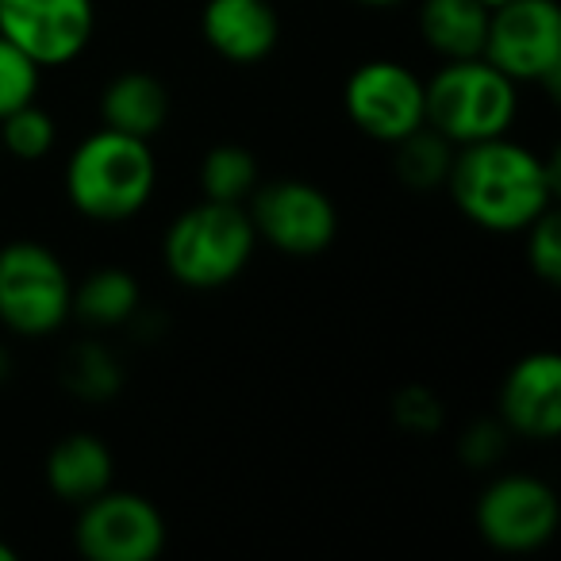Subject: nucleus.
<instances>
[{
	"label": "nucleus",
	"mask_w": 561,
	"mask_h": 561,
	"mask_svg": "<svg viewBox=\"0 0 561 561\" xmlns=\"http://www.w3.org/2000/svg\"><path fill=\"white\" fill-rule=\"evenodd\" d=\"M47 489L55 500L70 507H81L85 500L101 496L116 481V458H112L108 443L93 431H70L62 435L47 454Z\"/></svg>",
	"instance_id": "4468645a"
},
{
	"label": "nucleus",
	"mask_w": 561,
	"mask_h": 561,
	"mask_svg": "<svg viewBox=\"0 0 561 561\" xmlns=\"http://www.w3.org/2000/svg\"><path fill=\"white\" fill-rule=\"evenodd\" d=\"M139 308H142V289H139V277H135L131 270L101 265V270L73 280L70 316L78 323H85L89 331L127 328V323L139 316Z\"/></svg>",
	"instance_id": "dca6fc26"
},
{
	"label": "nucleus",
	"mask_w": 561,
	"mask_h": 561,
	"mask_svg": "<svg viewBox=\"0 0 561 561\" xmlns=\"http://www.w3.org/2000/svg\"><path fill=\"white\" fill-rule=\"evenodd\" d=\"M257 242L285 257H320L339 234V208L320 185L300 178L257 181L247 201Z\"/></svg>",
	"instance_id": "423d86ee"
},
{
	"label": "nucleus",
	"mask_w": 561,
	"mask_h": 561,
	"mask_svg": "<svg viewBox=\"0 0 561 561\" xmlns=\"http://www.w3.org/2000/svg\"><path fill=\"white\" fill-rule=\"evenodd\" d=\"M165 535L154 500L124 489L85 500L73 523V546L85 561H154L165 550Z\"/></svg>",
	"instance_id": "1a4fd4ad"
},
{
	"label": "nucleus",
	"mask_w": 561,
	"mask_h": 561,
	"mask_svg": "<svg viewBox=\"0 0 561 561\" xmlns=\"http://www.w3.org/2000/svg\"><path fill=\"white\" fill-rule=\"evenodd\" d=\"M93 32V0H0V35L16 43L39 70L78 62Z\"/></svg>",
	"instance_id": "9b49d317"
},
{
	"label": "nucleus",
	"mask_w": 561,
	"mask_h": 561,
	"mask_svg": "<svg viewBox=\"0 0 561 561\" xmlns=\"http://www.w3.org/2000/svg\"><path fill=\"white\" fill-rule=\"evenodd\" d=\"M496 420L515 438L553 443L561 435V358L553 351L523 354L500 381Z\"/></svg>",
	"instance_id": "f8f14e48"
},
{
	"label": "nucleus",
	"mask_w": 561,
	"mask_h": 561,
	"mask_svg": "<svg viewBox=\"0 0 561 561\" xmlns=\"http://www.w3.org/2000/svg\"><path fill=\"white\" fill-rule=\"evenodd\" d=\"M354 4H362V9H400L408 0H354Z\"/></svg>",
	"instance_id": "a878e982"
},
{
	"label": "nucleus",
	"mask_w": 561,
	"mask_h": 561,
	"mask_svg": "<svg viewBox=\"0 0 561 561\" xmlns=\"http://www.w3.org/2000/svg\"><path fill=\"white\" fill-rule=\"evenodd\" d=\"M73 277L66 262L35 239L0 247V328L20 339H47L66 328Z\"/></svg>",
	"instance_id": "39448f33"
},
{
	"label": "nucleus",
	"mask_w": 561,
	"mask_h": 561,
	"mask_svg": "<svg viewBox=\"0 0 561 561\" xmlns=\"http://www.w3.org/2000/svg\"><path fill=\"white\" fill-rule=\"evenodd\" d=\"M43 70L16 47L0 35V119L9 112L24 108V104L39 101Z\"/></svg>",
	"instance_id": "4be33fe9"
},
{
	"label": "nucleus",
	"mask_w": 561,
	"mask_h": 561,
	"mask_svg": "<svg viewBox=\"0 0 561 561\" xmlns=\"http://www.w3.org/2000/svg\"><path fill=\"white\" fill-rule=\"evenodd\" d=\"M62 185L73 211L93 224L135 219L150 204L158 185L154 147L147 139L101 127L73 147Z\"/></svg>",
	"instance_id": "f03ea898"
},
{
	"label": "nucleus",
	"mask_w": 561,
	"mask_h": 561,
	"mask_svg": "<svg viewBox=\"0 0 561 561\" xmlns=\"http://www.w3.org/2000/svg\"><path fill=\"white\" fill-rule=\"evenodd\" d=\"M481 4H484V9L492 12V9H500V4H507V0H481Z\"/></svg>",
	"instance_id": "c85d7f7f"
},
{
	"label": "nucleus",
	"mask_w": 561,
	"mask_h": 561,
	"mask_svg": "<svg viewBox=\"0 0 561 561\" xmlns=\"http://www.w3.org/2000/svg\"><path fill=\"white\" fill-rule=\"evenodd\" d=\"M481 55L515 85L553 89L561 78L558 0H507L492 9Z\"/></svg>",
	"instance_id": "0eeeda50"
},
{
	"label": "nucleus",
	"mask_w": 561,
	"mask_h": 561,
	"mask_svg": "<svg viewBox=\"0 0 561 561\" xmlns=\"http://www.w3.org/2000/svg\"><path fill=\"white\" fill-rule=\"evenodd\" d=\"M9 377H12V354L0 346V385L9 381Z\"/></svg>",
	"instance_id": "bb28decb"
},
{
	"label": "nucleus",
	"mask_w": 561,
	"mask_h": 561,
	"mask_svg": "<svg viewBox=\"0 0 561 561\" xmlns=\"http://www.w3.org/2000/svg\"><path fill=\"white\" fill-rule=\"evenodd\" d=\"M170 89L162 78L147 70H124L101 89L96 96V112H101V127L112 131L135 135V139L154 142L162 127L170 124Z\"/></svg>",
	"instance_id": "2eb2a0df"
},
{
	"label": "nucleus",
	"mask_w": 561,
	"mask_h": 561,
	"mask_svg": "<svg viewBox=\"0 0 561 561\" xmlns=\"http://www.w3.org/2000/svg\"><path fill=\"white\" fill-rule=\"evenodd\" d=\"M257 247L247 204L201 201L178 211L162 234V262L178 285L216 293L242 277Z\"/></svg>",
	"instance_id": "7ed1b4c3"
},
{
	"label": "nucleus",
	"mask_w": 561,
	"mask_h": 561,
	"mask_svg": "<svg viewBox=\"0 0 561 561\" xmlns=\"http://www.w3.org/2000/svg\"><path fill=\"white\" fill-rule=\"evenodd\" d=\"M343 112L366 139L392 147L427 124L423 78L397 58H369L346 78Z\"/></svg>",
	"instance_id": "6e6552de"
},
{
	"label": "nucleus",
	"mask_w": 561,
	"mask_h": 561,
	"mask_svg": "<svg viewBox=\"0 0 561 561\" xmlns=\"http://www.w3.org/2000/svg\"><path fill=\"white\" fill-rule=\"evenodd\" d=\"M507 438H512V431L500 420H477L461 431L458 458L466 461L469 469H492L507 454Z\"/></svg>",
	"instance_id": "393cba45"
},
{
	"label": "nucleus",
	"mask_w": 561,
	"mask_h": 561,
	"mask_svg": "<svg viewBox=\"0 0 561 561\" xmlns=\"http://www.w3.org/2000/svg\"><path fill=\"white\" fill-rule=\"evenodd\" d=\"M62 385L78 400L108 404V400H116L119 389H124V366H119V358L104 343L85 339V343H78L70 354H66Z\"/></svg>",
	"instance_id": "6ab92c4d"
},
{
	"label": "nucleus",
	"mask_w": 561,
	"mask_h": 561,
	"mask_svg": "<svg viewBox=\"0 0 561 561\" xmlns=\"http://www.w3.org/2000/svg\"><path fill=\"white\" fill-rule=\"evenodd\" d=\"M427 127L454 147L507 135L519 116V85L500 73L484 55L450 58L423 81Z\"/></svg>",
	"instance_id": "20e7f679"
},
{
	"label": "nucleus",
	"mask_w": 561,
	"mask_h": 561,
	"mask_svg": "<svg viewBox=\"0 0 561 561\" xmlns=\"http://www.w3.org/2000/svg\"><path fill=\"white\" fill-rule=\"evenodd\" d=\"M262 181L254 150L239 147V142H219L204 154L201 162V193L204 201L219 204H247L250 193Z\"/></svg>",
	"instance_id": "aec40b11"
},
{
	"label": "nucleus",
	"mask_w": 561,
	"mask_h": 561,
	"mask_svg": "<svg viewBox=\"0 0 561 561\" xmlns=\"http://www.w3.org/2000/svg\"><path fill=\"white\" fill-rule=\"evenodd\" d=\"M454 142L443 139L435 127L423 124L420 131H412L408 139L392 142V173L400 185H408L412 193H435L446 185V173L454 162Z\"/></svg>",
	"instance_id": "a211bd4d"
},
{
	"label": "nucleus",
	"mask_w": 561,
	"mask_h": 561,
	"mask_svg": "<svg viewBox=\"0 0 561 561\" xmlns=\"http://www.w3.org/2000/svg\"><path fill=\"white\" fill-rule=\"evenodd\" d=\"M392 420L400 431H412V435H435L443 427V397L427 385H404L392 397Z\"/></svg>",
	"instance_id": "b1692460"
},
{
	"label": "nucleus",
	"mask_w": 561,
	"mask_h": 561,
	"mask_svg": "<svg viewBox=\"0 0 561 561\" xmlns=\"http://www.w3.org/2000/svg\"><path fill=\"white\" fill-rule=\"evenodd\" d=\"M489 9L481 0H423L420 4V39L427 43L438 62L450 58H477L484 50Z\"/></svg>",
	"instance_id": "f3484780"
},
{
	"label": "nucleus",
	"mask_w": 561,
	"mask_h": 561,
	"mask_svg": "<svg viewBox=\"0 0 561 561\" xmlns=\"http://www.w3.org/2000/svg\"><path fill=\"white\" fill-rule=\"evenodd\" d=\"M0 561H16V550H12V546L4 542V538H0Z\"/></svg>",
	"instance_id": "cd10ccee"
},
{
	"label": "nucleus",
	"mask_w": 561,
	"mask_h": 561,
	"mask_svg": "<svg viewBox=\"0 0 561 561\" xmlns=\"http://www.w3.org/2000/svg\"><path fill=\"white\" fill-rule=\"evenodd\" d=\"M201 35L224 62L254 66L277 50L280 16L273 0H204Z\"/></svg>",
	"instance_id": "ddd939ff"
},
{
	"label": "nucleus",
	"mask_w": 561,
	"mask_h": 561,
	"mask_svg": "<svg viewBox=\"0 0 561 561\" xmlns=\"http://www.w3.org/2000/svg\"><path fill=\"white\" fill-rule=\"evenodd\" d=\"M523 234V250H527V265L542 285H558L561 280V216L553 208H546L535 224Z\"/></svg>",
	"instance_id": "5701e85b"
},
{
	"label": "nucleus",
	"mask_w": 561,
	"mask_h": 561,
	"mask_svg": "<svg viewBox=\"0 0 561 561\" xmlns=\"http://www.w3.org/2000/svg\"><path fill=\"white\" fill-rule=\"evenodd\" d=\"M477 535L500 553H535L558 535V492L530 473H500L477 496Z\"/></svg>",
	"instance_id": "9d476101"
},
{
	"label": "nucleus",
	"mask_w": 561,
	"mask_h": 561,
	"mask_svg": "<svg viewBox=\"0 0 561 561\" xmlns=\"http://www.w3.org/2000/svg\"><path fill=\"white\" fill-rule=\"evenodd\" d=\"M443 188L473 227L489 234H519L553 208L558 158H542L512 135L466 142L454 150Z\"/></svg>",
	"instance_id": "f257e3e1"
},
{
	"label": "nucleus",
	"mask_w": 561,
	"mask_h": 561,
	"mask_svg": "<svg viewBox=\"0 0 561 561\" xmlns=\"http://www.w3.org/2000/svg\"><path fill=\"white\" fill-rule=\"evenodd\" d=\"M58 142V124L39 101L9 112L0 119V154H12L16 162H43Z\"/></svg>",
	"instance_id": "412c9836"
}]
</instances>
